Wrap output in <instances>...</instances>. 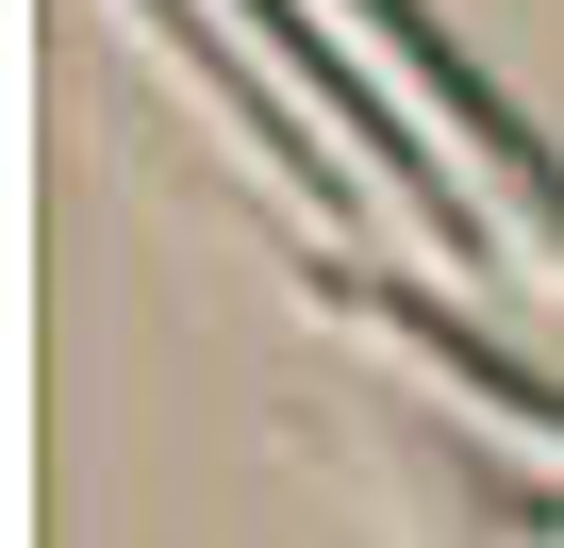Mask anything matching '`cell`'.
I'll return each instance as SVG.
<instances>
[{"label": "cell", "mask_w": 564, "mask_h": 548, "mask_svg": "<svg viewBox=\"0 0 564 548\" xmlns=\"http://www.w3.org/2000/svg\"><path fill=\"white\" fill-rule=\"evenodd\" d=\"M232 18H249V34H265V51H282V67H316V100H333V117H349V133H366V166H382V183H399V200H415V216H432V249H448V266H481V216H465V200H448V183H432V150H415V133H399V117H382V100H366V67H333V51H316V34H300V0H232Z\"/></svg>", "instance_id": "obj_2"}, {"label": "cell", "mask_w": 564, "mask_h": 548, "mask_svg": "<svg viewBox=\"0 0 564 548\" xmlns=\"http://www.w3.org/2000/svg\"><path fill=\"white\" fill-rule=\"evenodd\" d=\"M498 515H531V531H564V498H498Z\"/></svg>", "instance_id": "obj_3"}, {"label": "cell", "mask_w": 564, "mask_h": 548, "mask_svg": "<svg viewBox=\"0 0 564 548\" xmlns=\"http://www.w3.org/2000/svg\"><path fill=\"white\" fill-rule=\"evenodd\" d=\"M349 18H366V34H382V51L432 84V117H448V133H465V150L514 183V216H531V233H547V266H564V150H547V133H531V117H514V100H498V84H481V67H465L432 18H415V0H349Z\"/></svg>", "instance_id": "obj_1"}]
</instances>
